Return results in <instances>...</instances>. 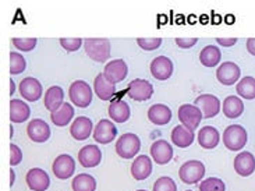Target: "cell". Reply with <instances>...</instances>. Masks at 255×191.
Returning a JSON list of instances; mask_svg holds the SVG:
<instances>
[{"mask_svg":"<svg viewBox=\"0 0 255 191\" xmlns=\"http://www.w3.org/2000/svg\"><path fill=\"white\" fill-rule=\"evenodd\" d=\"M118 136V129L111 120H99V123L94 129V140L99 144L113 143Z\"/></svg>","mask_w":255,"mask_h":191,"instance_id":"4fadbf2b","label":"cell"},{"mask_svg":"<svg viewBox=\"0 0 255 191\" xmlns=\"http://www.w3.org/2000/svg\"><path fill=\"white\" fill-rule=\"evenodd\" d=\"M127 74H128V67H127L125 60H122V59L112 60L111 63H108L105 66V78L112 84H118V82L123 81Z\"/></svg>","mask_w":255,"mask_h":191,"instance_id":"8fae6325","label":"cell"},{"mask_svg":"<svg viewBox=\"0 0 255 191\" xmlns=\"http://www.w3.org/2000/svg\"><path fill=\"white\" fill-rule=\"evenodd\" d=\"M127 94L131 99L138 101V102H144L146 99H151V96L153 95V85L146 80L137 78L128 84Z\"/></svg>","mask_w":255,"mask_h":191,"instance_id":"52a82bcc","label":"cell"},{"mask_svg":"<svg viewBox=\"0 0 255 191\" xmlns=\"http://www.w3.org/2000/svg\"><path fill=\"white\" fill-rule=\"evenodd\" d=\"M20 94L24 99L35 102L42 96V84L34 77H27L20 82Z\"/></svg>","mask_w":255,"mask_h":191,"instance_id":"ac0fdd59","label":"cell"},{"mask_svg":"<svg viewBox=\"0 0 255 191\" xmlns=\"http://www.w3.org/2000/svg\"><path fill=\"white\" fill-rule=\"evenodd\" d=\"M31 108L21 99H11L10 102V120L11 123H24L29 119Z\"/></svg>","mask_w":255,"mask_h":191,"instance_id":"7402d4cb","label":"cell"},{"mask_svg":"<svg viewBox=\"0 0 255 191\" xmlns=\"http://www.w3.org/2000/svg\"><path fill=\"white\" fill-rule=\"evenodd\" d=\"M27 134L31 141L34 143H46L50 138V127L46 122L41 119H35L28 123Z\"/></svg>","mask_w":255,"mask_h":191,"instance_id":"7c38bea8","label":"cell"},{"mask_svg":"<svg viewBox=\"0 0 255 191\" xmlns=\"http://www.w3.org/2000/svg\"><path fill=\"white\" fill-rule=\"evenodd\" d=\"M249 140L247 131L239 124H232L223 133V144L230 151H240L246 147Z\"/></svg>","mask_w":255,"mask_h":191,"instance_id":"7a4b0ae2","label":"cell"},{"mask_svg":"<svg viewBox=\"0 0 255 191\" xmlns=\"http://www.w3.org/2000/svg\"><path fill=\"white\" fill-rule=\"evenodd\" d=\"M219 131L212 126H205L198 133V143L205 150H214L219 144Z\"/></svg>","mask_w":255,"mask_h":191,"instance_id":"d4e9b609","label":"cell"},{"mask_svg":"<svg viewBox=\"0 0 255 191\" xmlns=\"http://www.w3.org/2000/svg\"><path fill=\"white\" fill-rule=\"evenodd\" d=\"M14 185V172L13 169L10 171V186H13Z\"/></svg>","mask_w":255,"mask_h":191,"instance_id":"ee69618b","label":"cell"},{"mask_svg":"<svg viewBox=\"0 0 255 191\" xmlns=\"http://www.w3.org/2000/svg\"><path fill=\"white\" fill-rule=\"evenodd\" d=\"M11 42L21 52H31L36 46V38H13Z\"/></svg>","mask_w":255,"mask_h":191,"instance_id":"d590c367","label":"cell"},{"mask_svg":"<svg viewBox=\"0 0 255 191\" xmlns=\"http://www.w3.org/2000/svg\"><path fill=\"white\" fill-rule=\"evenodd\" d=\"M247 49L253 56H255V38H249L247 39Z\"/></svg>","mask_w":255,"mask_h":191,"instance_id":"7bdbcfd3","label":"cell"},{"mask_svg":"<svg viewBox=\"0 0 255 191\" xmlns=\"http://www.w3.org/2000/svg\"><path fill=\"white\" fill-rule=\"evenodd\" d=\"M151 74L159 81H165L167 78H170V75L173 74L172 60L166 56L155 57L151 63Z\"/></svg>","mask_w":255,"mask_h":191,"instance_id":"5bb4252c","label":"cell"},{"mask_svg":"<svg viewBox=\"0 0 255 191\" xmlns=\"http://www.w3.org/2000/svg\"><path fill=\"white\" fill-rule=\"evenodd\" d=\"M174 41H176L177 46H180V48L190 49L197 45L198 39H197V38H176Z\"/></svg>","mask_w":255,"mask_h":191,"instance_id":"60d3db41","label":"cell"},{"mask_svg":"<svg viewBox=\"0 0 255 191\" xmlns=\"http://www.w3.org/2000/svg\"><path fill=\"white\" fill-rule=\"evenodd\" d=\"M94 91H95V94L99 99L109 101L116 94V87H115V84H112L105 78L104 73H101V74L97 75V78L94 81Z\"/></svg>","mask_w":255,"mask_h":191,"instance_id":"603a6c76","label":"cell"},{"mask_svg":"<svg viewBox=\"0 0 255 191\" xmlns=\"http://www.w3.org/2000/svg\"><path fill=\"white\" fill-rule=\"evenodd\" d=\"M223 113L228 119H237L239 116H242L244 112V103H243L242 98L235 95L228 96L223 101Z\"/></svg>","mask_w":255,"mask_h":191,"instance_id":"83f0119b","label":"cell"},{"mask_svg":"<svg viewBox=\"0 0 255 191\" xmlns=\"http://www.w3.org/2000/svg\"><path fill=\"white\" fill-rule=\"evenodd\" d=\"M84 48L87 55L98 63H105L111 57V42L106 38H87Z\"/></svg>","mask_w":255,"mask_h":191,"instance_id":"6da1fadb","label":"cell"},{"mask_svg":"<svg viewBox=\"0 0 255 191\" xmlns=\"http://www.w3.org/2000/svg\"><path fill=\"white\" fill-rule=\"evenodd\" d=\"M152 173V161L148 155H139L131 165V175L135 180H145Z\"/></svg>","mask_w":255,"mask_h":191,"instance_id":"44dd1931","label":"cell"},{"mask_svg":"<svg viewBox=\"0 0 255 191\" xmlns=\"http://www.w3.org/2000/svg\"><path fill=\"white\" fill-rule=\"evenodd\" d=\"M202 117H204L202 112L195 105L186 103L179 108V120L186 129L191 130V131H194L200 126Z\"/></svg>","mask_w":255,"mask_h":191,"instance_id":"8992f818","label":"cell"},{"mask_svg":"<svg viewBox=\"0 0 255 191\" xmlns=\"http://www.w3.org/2000/svg\"><path fill=\"white\" fill-rule=\"evenodd\" d=\"M52 171L56 178L60 180H66V179L71 178L76 172V162L71 158V155L63 154L56 158L55 162L52 165Z\"/></svg>","mask_w":255,"mask_h":191,"instance_id":"ba28073f","label":"cell"},{"mask_svg":"<svg viewBox=\"0 0 255 191\" xmlns=\"http://www.w3.org/2000/svg\"><path fill=\"white\" fill-rule=\"evenodd\" d=\"M200 191H226V186L221 179L209 178L201 182Z\"/></svg>","mask_w":255,"mask_h":191,"instance_id":"e575fe53","label":"cell"},{"mask_svg":"<svg viewBox=\"0 0 255 191\" xmlns=\"http://www.w3.org/2000/svg\"><path fill=\"white\" fill-rule=\"evenodd\" d=\"M137 191H146V190H137Z\"/></svg>","mask_w":255,"mask_h":191,"instance_id":"bcb514c9","label":"cell"},{"mask_svg":"<svg viewBox=\"0 0 255 191\" xmlns=\"http://www.w3.org/2000/svg\"><path fill=\"white\" fill-rule=\"evenodd\" d=\"M22 161V152L15 145V144H10V166H17Z\"/></svg>","mask_w":255,"mask_h":191,"instance_id":"ab89813d","label":"cell"},{"mask_svg":"<svg viewBox=\"0 0 255 191\" xmlns=\"http://www.w3.org/2000/svg\"><path fill=\"white\" fill-rule=\"evenodd\" d=\"M187 191H191V190H187Z\"/></svg>","mask_w":255,"mask_h":191,"instance_id":"7dc6e473","label":"cell"},{"mask_svg":"<svg viewBox=\"0 0 255 191\" xmlns=\"http://www.w3.org/2000/svg\"><path fill=\"white\" fill-rule=\"evenodd\" d=\"M240 75H242V70L233 62H225L216 70L218 81L223 85H228V87L239 81Z\"/></svg>","mask_w":255,"mask_h":191,"instance_id":"30bf717a","label":"cell"},{"mask_svg":"<svg viewBox=\"0 0 255 191\" xmlns=\"http://www.w3.org/2000/svg\"><path fill=\"white\" fill-rule=\"evenodd\" d=\"M216 42L222 45V46H233L236 45V42H237V38H216Z\"/></svg>","mask_w":255,"mask_h":191,"instance_id":"b9f144b4","label":"cell"},{"mask_svg":"<svg viewBox=\"0 0 255 191\" xmlns=\"http://www.w3.org/2000/svg\"><path fill=\"white\" fill-rule=\"evenodd\" d=\"M92 129H94V126H92V122L90 119L85 116H80L77 117L71 124L70 134L77 141H84L92 134Z\"/></svg>","mask_w":255,"mask_h":191,"instance_id":"ffe728a7","label":"cell"},{"mask_svg":"<svg viewBox=\"0 0 255 191\" xmlns=\"http://www.w3.org/2000/svg\"><path fill=\"white\" fill-rule=\"evenodd\" d=\"M27 185L32 191H46L50 186V179L48 173L39 168H34L27 173Z\"/></svg>","mask_w":255,"mask_h":191,"instance_id":"9a60e30c","label":"cell"},{"mask_svg":"<svg viewBox=\"0 0 255 191\" xmlns=\"http://www.w3.org/2000/svg\"><path fill=\"white\" fill-rule=\"evenodd\" d=\"M153 191H177V186L172 178H160L155 182Z\"/></svg>","mask_w":255,"mask_h":191,"instance_id":"8d00e7d4","label":"cell"},{"mask_svg":"<svg viewBox=\"0 0 255 191\" xmlns=\"http://www.w3.org/2000/svg\"><path fill=\"white\" fill-rule=\"evenodd\" d=\"M63 99H64V91L57 85H53L46 91L45 94V108L52 113L62 106Z\"/></svg>","mask_w":255,"mask_h":191,"instance_id":"f1b7e54d","label":"cell"},{"mask_svg":"<svg viewBox=\"0 0 255 191\" xmlns=\"http://www.w3.org/2000/svg\"><path fill=\"white\" fill-rule=\"evenodd\" d=\"M10 87H11V88H10V94L13 95L14 94V81L13 80H10Z\"/></svg>","mask_w":255,"mask_h":191,"instance_id":"f6af8a7d","label":"cell"},{"mask_svg":"<svg viewBox=\"0 0 255 191\" xmlns=\"http://www.w3.org/2000/svg\"><path fill=\"white\" fill-rule=\"evenodd\" d=\"M71 187H73V191H95L97 190V180L91 175L81 173L73 179Z\"/></svg>","mask_w":255,"mask_h":191,"instance_id":"1f68e13d","label":"cell"},{"mask_svg":"<svg viewBox=\"0 0 255 191\" xmlns=\"http://www.w3.org/2000/svg\"><path fill=\"white\" fill-rule=\"evenodd\" d=\"M60 45L63 49H66L67 52H76L78 49L81 48L83 45V39L81 38H60Z\"/></svg>","mask_w":255,"mask_h":191,"instance_id":"f35d334b","label":"cell"},{"mask_svg":"<svg viewBox=\"0 0 255 191\" xmlns=\"http://www.w3.org/2000/svg\"><path fill=\"white\" fill-rule=\"evenodd\" d=\"M69 95L71 102L76 105L77 108H88L92 102V89L83 80H77L71 84L69 89Z\"/></svg>","mask_w":255,"mask_h":191,"instance_id":"3957f363","label":"cell"},{"mask_svg":"<svg viewBox=\"0 0 255 191\" xmlns=\"http://www.w3.org/2000/svg\"><path fill=\"white\" fill-rule=\"evenodd\" d=\"M78 161L84 168H95L102 161V152L97 145H85L78 152Z\"/></svg>","mask_w":255,"mask_h":191,"instance_id":"d6986e66","label":"cell"},{"mask_svg":"<svg viewBox=\"0 0 255 191\" xmlns=\"http://www.w3.org/2000/svg\"><path fill=\"white\" fill-rule=\"evenodd\" d=\"M170 137H172V143L179 148H187L194 143V131L186 129L183 124L176 126Z\"/></svg>","mask_w":255,"mask_h":191,"instance_id":"484cf974","label":"cell"},{"mask_svg":"<svg viewBox=\"0 0 255 191\" xmlns=\"http://www.w3.org/2000/svg\"><path fill=\"white\" fill-rule=\"evenodd\" d=\"M205 176V165L200 161H188L181 165L179 178L186 185H195Z\"/></svg>","mask_w":255,"mask_h":191,"instance_id":"5b68a950","label":"cell"},{"mask_svg":"<svg viewBox=\"0 0 255 191\" xmlns=\"http://www.w3.org/2000/svg\"><path fill=\"white\" fill-rule=\"evenodd\" d=\"M235 171L242 178H249L255 171V158L254 155L244 151L235 158Z\"/></svg>","mask_w":255,"mask_h":191,"instance_id":"e0dca14e","label":"cell"},{"mask_svg":"<svg viewBox=\"0 0 255 191\" xmlns=\"http://www.w3.org/2000/svg\"><path fill=\"white\" fill-rule=\"evenodd\" d=\"M130 106L119 99V101H113L109 106V116H111L112 120H115L116 123H125L130 119Z\"/></svg>","mask_w":255,"mask_h":191,"instance_id":"f546056e","label":"cell"},{"mask_svg":"<svg viewBox=\"0 0 255 191\" xmlns=\"http://www.w3.org/2000/svg\"><path fill=\"white\" fill-rule=\"evenodd\" d=\"M162 39L160 38H138L137 43L138 46L144 50H155L162 45Z\"/></svg>","mask_w":255,"mask_h":191,"instance_id":"74e56055","label":"cell"},{"mask_svg":"<svg viewBox=\"0 0 255 191\" xmlns=\"http://www.w3.org/2000/svg\"><path fill=\"white\" fill-rule=\"evenodd\" d=\"M25 67H27V63H25V59L22 57V55L15 53V52H10V74H21L25 70Z\"/></svg>","mask_w":255,"mask_h":191,"instance_id":"836d02e7","label":"cell"},{"mask_svg":"<svg viewBox=\"0 0 255 191\" xmlns=\"http://www.w3.org/2000/svg\"><path fill=\"white\" fill-rule=\"evenodd\" d=\"M151 157L158 165H166L172 161L173 148L165 140H158L151 145Z\"/></svg>","mask_w":255,"mask_h":191,"instance_id":"2e32d148","label":"cell"},{"mask_svg":"<svg viewBox=\"0 0 255 191\" xmlns=\"http://www.w3.org/2000/svg\"><path fill=\"white\" fill-rule=\"evenodd\" d=\"M141 150V140L132 133H126L116 143V154L123 159H131Z\"/></svg>","mask_w":255,"mask_h":191,"instance_id":"277c9868","label":"cell"},{"mask_svg":"<svg viewBox=\"0 0 255 191\" xmlns=\"http://www.w3.org/2000/svg\"><path fill=\"white\" fill-rule=\"evenodd\" d=\"M73 117H74V108L69 102H64L59 109L50 113V120L53 122V124L59 126V127L67 126L71 122Z\"/></svg>","mask_w":255,"mask_h":191,"instance_id":"4316f807","label":"cell"},{"mask_svg":"<svg viewBox=\"0 0 255 191\" xmlns=\"http://www.w3.org/2000/svg\"><path fill=\"white\" fill-rule=\"evenodd\" d=\"M194 105L202 112V116L205 117V119H212V117H215L221 112V102H219V99L215 95H211V94L198 96L195 99Z\"/></svg>","mask_w":255,"mask_h":191,"instance_id":"9c48e42d","label":"cell"},{"mask_svg":"<svg viewBox=\"0 0 255 191\" xmlns=\"http://www.w3.org/2000/svg\"><path fill=\"white\" fill-rule=\"evenodd\" d=\"M172 110L169 109L166 105H152L149 110H148V119L151 120L153 124H158V126H165L170 120H172Z\"/></svg>","mask_w":255,"mask_h":191,"instance_id":"cb8c5ba5","label":"cell"},{"mask_svg":"<svg viewBox=\"0 0 255 191\" xmlns=\"http://www.w3.org/2000/svg\"><path fill=\"white\" fill-rule=\"evenodd\" d=\"M222 52L219 48H216L214 45H208L201 50L200 53V62L205 67H214L218 63L221 62Z\"/></svg>","mask_w":255,"mask_h":191,"instance_id":"4dcf8cb0","label":"cell"},{"mask_svg":"<svg viewBox=\"0 0 255 191\" xmlns=\"http://www.w3.org/2000/svg\"><path fill=\"white\" fill-rule=\"evenodd\" d=\"M236 91H237V94L239 96H242V98H246V99H255V78L254 77H244L242 78L239 84H237V87H236Z\"/></svg>","mask_w":255,"mask_h":191,"instance_id":"d6a6232c","label":"cell"}]
</instances>
